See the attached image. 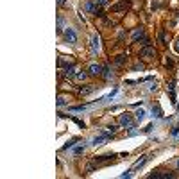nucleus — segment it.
Segmentation results:
<instances>
[{
  "label": "nucleus",
  "instance_id": "39448f33",
  "mask_svg": "<svg viewBox=\"0 0 179 179\" xmlns=\"http://www.w3.org/2000/svg\"><path fill=\"white\" fill-rule=\"evenodd\" d=\"M93 91H95V86H91V84H84V86H81V88H79V95H83V97L93 93Z\"/></svg>",
  "mask_w": 179,
  "mask_h": 179
},
{
  "label": "nucleus",
  "instance_id": "412c9836",
  "mask_svg": "<svg viewBox=\"0 0 179 179\" xmlns=\"http://www.w3.org/2000/svg\"><path fill=\"white\" fill-rule=\"evenodd\" d=\"M179 133V127H174V129H172V134H174V136H176V134H177Z\"/></svg>",
  "mask_w": 179,
  "mask_h": 179
},
{
  "label": "nucleus",
  "instance_id": "dca6fc26",
  "mask_svg": "<svg viewBox=\"0 0 179 179\" xmlns=\"http://www.w3.org/2000/svg\"><path fill=\"white\" fill-rule=\"evenodd\" d=\"M83 152H84V145H83V147H75L74 149V154H75V156H79V154H83Z\"/></svg>",
  "mask_w": 179,
  "mask_h": 179
},
{
  "label": "nucleus",
  "instance_id": "ddd939ff",
  "mask_svg": "<svg viewBox=\"0 0 179 179\" xmlns=\"http://www.w3.org/2000/svg\"><path fill=\"white\" fill-rule=\"evenodd\" d=\"M75 79L77 81H86L88 79V74L86 72H79V74H75Z\"/></svg>",
  "mask_w": 179,
  "mask_h": 179
},
{
  "label": "nucleus",
  "instance_id": "6e6552de",
  "mask_svg": "<svg viewBox=\"0 0 179 179\" xmlns=\"http://www.w3.org/2000/svg\"><path fill=\"white\" fill-rule=\"evenodd\" d=\"M59 66H63L64 70H74V66H75V63L74 61H66V59H63V57H59Z\"/></svg>",
  "mask_w": 179,
  "mask_h": 179
},
{
  "label": "nucleus",
  "instance_id": "0eeeda50",
  "mask_svg": "<svg viewBox=\"0 0 179 179\" xmlns=\"http://www.w3.org/2000/svg\"><path fill=\"white\" fill-rule=\"evenodd\" d=\"M129 2H131V0H124V2H120V4H116V6H113V7H111V11H113V13H120V11H124V9H127V7H129Z\"/></svg>",
  "mask_w": 179,
  "mask_h": 179
},
{
  "label": "nucleus",
  "instance_id": "f257e3e1",
  "mask_svg": "<svg viewBox=\"0 0 179 179\" xmlns=\"http://www.w3.org/2000/svg\"><path fill=\"white\" fill-rule=\"evenodd\" d=\"M118 124H120L122 127H127V129H134V120H133V116L129 115V113L120 115V118H118Z\"/></svg>",
  "mask_w": 179,
  "mask_h": 179
},
{
  "label": "nucleus",
  "instance_id": "393cba45",
  "mask_svg": "<svg viewBox=\"0 0 179 179\" xmlns=\"http://www.w3.org/2000/svg\"><path fill=\"white\" fill-rule=\"evenodd\" d=\"M177 113H179V106H177Z\"/></svg>",
  "mask_w": 179,
  "mask_h": 179
},
{
  "label": "nucleus",
  "instance_id": "2eb2a0df",
  "mask_svg": "<svg viewBox=\"0 0 179 179\" xmlns=\"http://www.w3.org/2000/svg\"><path fill=\"white\" fill-rule=\"evenodd\" d=\"M106 138H107L106 134H102V136H99V138H95V140H93V145H100V143L104 142Z\"/></svg>",
  "mask_w": 179,
  "mask_h": 179
},
{
  "label": "nucleus",
  "instance_id": "20e7f679",
  "mask_svg": "<svg viewBox=\"0 0 179 179\" xmlns=\"http://www.w3.org/2000/svg\"><path fill=\"white\" fill-rule=\"evenodd\" d=\"M102 72H104V66H100V64H90V68H88V74L90 75H102Z\"/></svg>",
  "mask_w": 179,
  "mask_h": 179
},
{
  "label": "nucleus",
  "instance_id": "b1692460",
  "mask_svg": "<svg viewBox=\"0 0 179 179\" xmlns=\"http://www.w3.org/2000/svg\"><path fill=\"white\" fill-rule=\"evenodd\" d=\"M177 169H179V159H177Z\"/></svg>",
  "mask_w": 179,
  "mask_h": 179
},
{
  "label": "nucleus",
  "instance_id": "9b49d317",
  "mask_svg": "<svg viewBox=\"0 0 179 179\" xmlns=\"http://www.w3.org/2000/svg\"><path fill=\"white\" fill-rule=\"evenodd\" d=\"M77 142H79V138H72L70 142H66V145H63V150H68V149H72L75 143H77Z\"/></svg>",
  "mask_w": 179,
  "mask_h": 179
},
{
  "label": "nucleus",
  "instance_id": "9d476101",
  "mask_svg": "<svg viewBox=\"0 0 179 179\" xmlns=\"http://www.w3.org/2000/svg\"><path fill=\"white\" fill-rule=\"evenodd\" d=\"M127 61V56L126 54H120V56H116V59H115V64H118V66H122V64Z\"/></svg>",
  "mask_w": 179,
  "mask_h": 179
},
{
  "label": "nucleus",
  "instance_id": "1a4fd4ad",
  "mask_svg": "<svg viewBox=\"0 0 179 179\" xmlns=\"http://www.w3.org/2000/svg\"><path fill=\"white\" fill-rule=\"evenodd\" d=\"M99 41H100V38L95 34L93 38H91V52H93V54L99 52Z\"/></svg>",
  "mask_w": 179,
  "mask_h": 179
},
{
  "label": "nucleus",
  "instance_id": "423d86ee",
  "mask_svg": "<svg viewBox=\"0 0 179 179\" xmlns=\"http://www.w3.org/2000/svg\"><path fill=\"white\" fill-rule=\"evenodd\" d=\"M138 40H145V32H143L142 27H138V29L133 31V41H138Z\"/></svg>",
  "mask_w": 179,
  "mask_h": 179
},
{
  "label": "nucleus",
  "instance_id": "a211bd4d",
  "mask_svg": "<svg viewBox=\"0 0 179 179\" xmlns=\"http://www.w3.org/2000/svg\"><path fill=\"white\" fill-rule=\"evenodd\" d=\"M72 120H74V122H75V124H77L79 127H83V129H84V122H81L79 118H72Z\"/></svg>",
  "mask_w": 179,
  "mask_h": 179
},
{
  "label": "nucleus",
  "instance_id": "5701e85b",
  "mask_svg": "<svg viewBox=\"0 0 179 179\" xmlns=\"http://www.w3.org/2000/svg\"><path fill=\"white\" fill-rule=\"evenodd\" d=\"M176 49H177V52H179V41H177V43H176Z\"/></svg>",
  "mask_w": 179,
  "mask_h": 179
},
{
  "label": "nucleus",
  "instance_id": "aec40b11",
  "mask_svg": "<svg viewBox=\"0 0 179 179\" xmlns=\"http://www.w3.org/2000/svg\"><path fill=\"white\" fill-rule=\"evenodd\" d=\"M159 41H165V34H163V31L159 32Z\"/></svg>",
  "mask_w": 179,
  "mask_h": 179
},
{
  "label": "nucleus",
  "instance_id": "f03ea898",
  "mask_svg": "<svg viewBox=\"0 0 179 179\" xmlns=\"http://www.w3.org/2000/svg\"><path fill=\"white\" fill-rule=\"evenodd\" d=\"M63 38H64V41L70 43V45H75V43H77V34H75V31H74V29H70V27L64 31Z\"/></svg>",
  "mask_w": 179,
  "mask_h": 179
},
{
  "label": "nucleus",
  "instance_id": "4be33fe9",
  "mask_svg": "<svg viewBox=\"0 0 179 179\" xmlns=\"http://www.w3.org/2000/svg\"><path fill=\"white\" fill-rule=\"evenodd\" d=\"M57 4H59V6H63V4H64V0H57Z\"/></svg>",
  "mask_w": 179,
  "mask_h": 179
},
{
  "label": "nucleus",
  "instance_id": "7ed1b4c3",
  "mask_svg": "<svg viewBox=\"0 0 179 179\" xmlns=\"http://www.w3.org/2000/svg\"><path fill=\"white\" fill-rule=\"evenodd\" d=\"M140 56L142 57H145V59H150V57H154L156 56V50H154V47H143L142 50H140Z\"/></svg>",
  "mask_w": 179,
  "mask_h": 179
},
{
  "label": "nucleus",
  "instance_id": "f3484780",
  "mask_svg": "<svg viewBox=\"0 0 179 179\" xmlns=\"http://www.w3.org/2000/svg\"><path fill=\"white\" fill-rule=\"evenodd\" d=\"M95 2H97V6H100V7H106L109 0H95Z\"/></svg>",
  "mask_w": 179,
  "mask_h": 179
},
{
  "label": "nucleus",
  "instance_id": "f8f14e48",
  "mask_svg": "<svg viewBox=\"0 0 179 179\" xmlns=\"http://www.w3.org/2000/svg\"><path fill=\"white\" fill-rule=\"evenodd\" d=\"M134 115H136V120H138V122H142V120L145 118V111H143V109H138Z\"/></svg>",
  "mask_w": 179,
  "mask_h": 179
},
{
  "label": "nucleus",
  "instance_id": "6ab92c4d",
  "mask_svg": "<svg viewBox=\"0 0 179 179\" xmlns=\"http://www.w3.org/2000/svg\"><path fill=\"white\" fill-rule=\"evenodd\" d=\"M64 102H66V100H64L63 97H59V99H57V106H63Z\"/></svg>",
  "mask_w": 179,
  "mask_h": 179
},
{
  "label": "nucleus",
  "instance_id": "4468645a",
  "mask_svg": "<svg viewBox=\"0 0 179 179\" xmlns=\"http://www.w3.org/2000/svg\"><path fill=\"white\" fill-rule=\"evenodd\" d=\"M152 113H154L156 118H159V116H161V107H159V106H154V107H152Z\"/></svg>",
  "mask_w": 179,
  "mask_h": 179
}]
</instances>
